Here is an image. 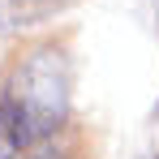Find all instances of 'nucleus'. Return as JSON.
Wrapping results in <instances>:
<instances>
[{"label": "nucleus", "mask_w": 159, "mask_h": 159, "mask_svg": "<svg viewBox=\"0 0 159 159\" xmlns=\"http://www.w3.org/2000/svg\"><path fill=\"white\" fill-rule=\"evenodd\" d=\"M69 56L60 48H39L13 65L0 86V151L22 155L52 138L69 116Z\"/></svg>", "instance_id": "obj_1"}, {"label": "nucleus", "mask_w": 159, "mask_h": 159, "mask_svg": "<svg viewBox=\"0 0 159 159\" xmlns=\"http://www.w3.org/2000/svg\"><path fill=\"white\" fill-rule=\"evenodd\" d=\"M69 0H13V22H39L56 9H65Z\"/></svg>", "instance_id": "obj_2"}]
</instances>
